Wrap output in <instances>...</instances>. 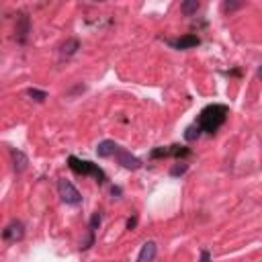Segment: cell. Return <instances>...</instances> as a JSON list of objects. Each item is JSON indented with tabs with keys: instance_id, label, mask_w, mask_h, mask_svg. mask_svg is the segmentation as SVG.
Returning a JSON list of instances; mask_svg holds the SVG:
<instances>
[{
	"instance_id": "cell-1",
	"label": "cell",
	"mask_w": 262,
	"mask_h": 262,
	"mask_svg": "<svg viewBox=\"0 0 262 262\" xmlns=\"http://www.w3.org/2000/svg\"><path fill=\"white\" fill-rule=\"evenodd\" d=\"M227 117H230V107H225V105H209V107H205L201 111V115L197 119V125L201 127L203 133L213 135L227 121Z\"/></svg>"
},
{
	"instance_id": "cell-2",
	"label": "cell",
	"mask_w": 262,
	"mask_h": 262,
	"mask_svg": "<svg viewBox=\"0 0 262 262\" xmlns=\"http://www.w3.org/2000/svg\"><path fill=\"white\" fill-rule=\"evenodd\" d=\"M68 166H70V170H74V172L80 174V176H93L98 185H105L107 182L105 170H102L98 164H93L88 160H80V158H76V156H70L68 158Z\"/></svg>"
},
{
	"instance_id": "cell-3",
	"label": "cell",
	"mask_w": 262,
	"mask_h": 262,
	"mask_svg": "<svg viewBox=\"0 0 262 262\" xmlns=\"http://www.w3.org/2000/svg\"><path fill=\"white\" fill-rule=\"evenodd\" d=\"M58 191H60V197H62L64 203H68V205H80V203H82L80 191H78L70 180L60 178V182H58Z\"/></svg>"
},
{
	"instance_id": "cell-4",
	"label": "cell",
	"mask_w": 262,
	"mask_h": 262,
	"mask_svg": "<svg viewBox=\"0 0 262 262\" xmlns=\"http://www.w3.org/2000/svg\"><path fill=\"white\" fill-rule=\"evenodd\" d=\"M185 158V156H191V150L187 145H178V143H174V145H166V147H156V150H152V154H150V158L152 160H158V158Z\"/></svg>"
},
{
	"instance_id": "cell-5",
	"label": "cell",
	"mask_w": 262,
	"mask_h": 262,
	"mask_svg": "<svg viewBox=\"0 0 262 262\" xmlns=\"http://www.w3.org/2000/svg\"><path fill=\"white\" fill-rule=\"evenodd\" d=\"M29 33H31V19L25 15V13H21L17 17V27H15V37L19 43H25L27 37H29Z\"/></svg>"
},
{
	"instance_id": "cell-6",
	"label": "cell",
	"mask_w": 262,
	"mask_h": 262,
	"mask_svg": "<svg viewBox=\"0 0 262 262\" xmlns=\"http://www.w3.org/2000/svg\"><path fill=\"white\" fill-rule=\"evenodd\" d=\"M115 158H117V162H119L123 168H127V170H140V168H142V160H140V158L131 156V152L123 150V147H119V150H117Z\"/></svg>"
},
{
	"instance_id": "cell-7",
	"label": "cell",
	"mask_w": 262,
	"mask_h": 262,
	"mask_svg": "<svg viewBox=\"0 0 262 262\" xmlns=\"http://www.w3.org/2000/svg\"><path fill=\"white\" fill-rule=\"evenodd\" d=\"M2 236H4L6 242H19V240H23V236H25V225H23L21 221H17V219L10 221V223L4 227Z\"/></svg>"
},
{
	"instance_id": "cell-8",
	"label": "cell",
	"mask_w": 262,
	"mask_h": 262,
	"mask_svg": "<svg viewBox=\"0 0 262 262\" xmlns=\"http://www.w3.org/2000/svg\"><path fill=\"white\" fill-rule=\"evenodd\" d=\"M199 43H201V39L197 35H192V33L182 35L178 39H168V45H172L174 49H192V48H197Z\"/></svg>"
},
{
	"instance_id": "cell-9",
	"label": "cell",
	"mask_w": 262,
	"mask_h": 262,
	"mask_svg": "<svg viewBox=\"0 0 262 262\" xmlns=\"http://www.w3.org/2000/svg\"><path fill=\"white\" fill-rule=\"evenodd\" d=\"M98 225H100V213H98V211H95V215L90 217V223H88V240L80 246L82 250H88L90 246L95 244V234H96V230H98Z\"/></svg>"
},
{
	"instance_id": "cell-10",
	"label": "cell",
	"mask_w": 262,
	"mask_h": 262,
	"mask_svg": "<svg viewBox=\"0 0 262 262\" xmlns=\"http://www.w3.org/2000/svg\"><path fill=\"white\" fill-rule=\"evenodd\" d=\"M156 252H158L156 242H152V240H150V242H145V244L142 246L140 254H138V260H135V262H154Z\"/></svg>"
},
{
	"instance_id": "cell-11",
	"label": "cell",
	"mask_w": 262,
	"mask_h": 262,
	"mask_svg": "<svg viewBox=\"0 0 262 262\" xmlns=\"http://www.w3.org/2000/svg\"><path fill=\"white\" fill-rule=\"evenodd\" d=\"M117 150H119V145L113 142V140H105V142H100V143L96 145L98 158H111V156L117 154Z\"/></svg>"
},
{
	"instance_id": "cell-12",
	"label": "cell",
	"mask_w": 262,
	"mask_h": 262,
	"mask_svg": "<svg viewBox=\"0 0 262 262\" xmlns=\"http://www.w3.org/2000/svg\"><path fill=\"white\" fill-rule=\"evenodd\" d=\"M10 158H13V168H15L17 174H21L29 164V158L25 156V152H21V150H10Z\"/></svg>"
},
{
	"instance_id": "cell-13",
	"label": "cell",
	"mask_w": 262,
	"mask_h": 262,
	"mask_svg": "<svg viewBox=\"0 0 262 262\" xmlns=\"http://www.w3.org/2000/svg\"><path fill=\"white\" fill-rule=\"evenodd\" d=\"M78 49H80V41L78 39H68L60 48V53L64 55V58H70V55H74Z\"/></svg>"
},
{
	"instance_id": "cell-14",
	"label": "cell",
	"mask_w": 262,
	"mask_h": 262,
	"mask_svg": "<svg viewBox=\"0 0 262 262\" xmlns=\"http://www.w3.org/2000/svg\"><path fill=\"white\" fill-rule=\"evenodd\" d=\"M199 8H201V4L197 2V0H187V2H182V6H180V10H182V13H185L187 17H192Z\"/></svg>"
},
{
	"instance_id": "cell-15",
	"label": "cell",
	"mask_w": 262,
	"mask_h": 262,
	"mask_svg": "<svg viewBox=\"0 0 262 262\" xmlns=\"http://www.w3.org/2000/svg\"><path fill=\"white\" fill-rule=\"evenodd\" d=\"M201 127H199V125L195 123V125H189V127H187V131H185V140L187 142H195V140H199L201 138Z\"/></svg>"
},
{
	"instance_id": "cell-16",
	"label": "cell",
	"mask_w": 262,
	"mask_h": 262,
	"mask_svg": "<svg viewBox=\"0 0 262 262\" xmlns=\"http://www.w3.org/2000/svg\"><path fill=\"white\" fill-rule=\"evenodd\" d=\"M27 95H29L33 100H37V102H43L45 98H48V93H45V90H39V88H29Z\"/></svg>"
},
{
	"instance_id": "cell-17",
	"label": "cell",
	"mask_w": 262,
	"mask_h": 262,
	"mask_svg": "<svg viewBox=\"0 0 262 262\" xmlns=\"http://www.w3.org/2000/svg\"><path fill=\"white\" fill-rule=\"evenodd\" d=\"M189 170V164L185 162H180V164H174L172 168H170V176H182Z\"/></svg>"
},
{
	"instance_id": "cell-18",
	"label": "cell",
	"mask_w": 262,
	"mask_h": 262,
	"mask_svg": "<svg viewBox=\"0 0 262 262\" xmlns=\"http://www.w3.org/2000/svg\"><path fill=\"white\" fill-rule=\"evenodd\" d=\"M240 6H242V2H223L221 4V10H223V13H232V10L240 8Z\"/></svg>"
},
{
	"instance_id": "cell-19",
	"label": "cell",
	"mask_w": 262,
	"mask_h": 262,
	"mask_svg": "<svg viewBox=\"0 0 262 262\" xmlns=\"http://www.w3.org/2000/svg\"><path fill=\"white\" fill-rule=\"evenodd\" d=\"M199 262H211V254L209 250H201V260Z\"/></svg>"
},
{
	"instance_id": "cell-20",
	"label": "cell",
	"mask_w": 262,
	"mask_h": 262,
	"mask_svg": "<svg viewBox=\"0 0 262 262\" xmlns=\"http://www.w3.org/2000/svg\"><path fill=\"white\" fill-rule=\"evenodd\" d=\"M135 225H138V215H133V217L127 221V230H135Z\"/></svg>"
},
{
	"instance_id": "cell-21",
	"label": "cell",
	"mask_w": 262,
	"mask_h": 262,
	"mask_svg": "<svg viewBox=\"0 0 262 262\" xmlns=\"http://www.w3.org/2000/svg\"><path fill=\"white\" fill-rule=\"evenodd\" d=\"M121 192H123V191H121L119 187H113V189H111V195H113V199H119V197H121Z\"/></svg>"
},
{
	"instance_id": "cell-22",
	"label": "cell",
	"mask_w": 262,
	"mask_h": 262,
	"mask_svg": "<svg viewBox=\"0 0 262 262\" xmlns=\"http://www.w3.org/2000/svg\"><path fill=\"white\" fill-rule=\"evenodd\" d=\"M258 78H260V80H262V64L258 66Z\"/></svg>"
}]
</instances>
